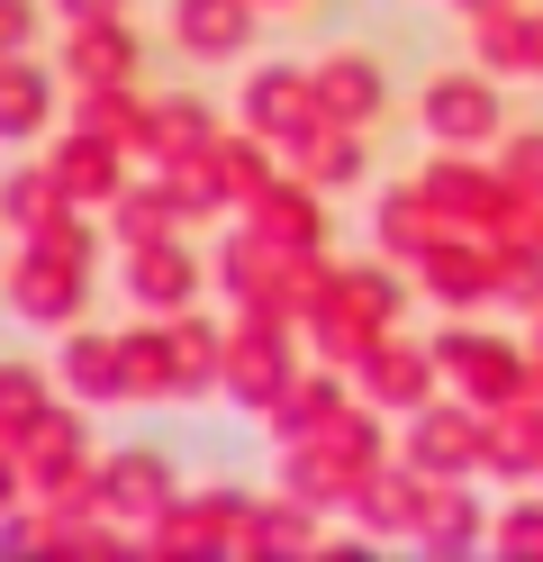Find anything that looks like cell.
<instances>
[{"label":"cell","instance_id":"cell-9","mask_svg":"<svg viewBox=\"0 0 543 562\" xmlns=\"http://www.w3.org/2000/svg\"><path fill=\"white\" fill-rule=\"evenodd\" d=\"M245 517H253V490H236V481L181 490V499L136 536V553H145V562H208V553H236Z\"/></svg>","mask_w":543,"mask_h":562},{"label":"cell","instance_id":"cell-35","mask_svg":"<svg viewBox=\"0 0 543 562\" xmlns=\"http://www.w3.org/2000/svg\"><path fill=\"white\" fill-rule=\"evenodd\" d=\"M55 218H72V200H64V182L46 172V155L0 172V227H10V236H46Z\"/></svg>","mask_w":543,"mask_h":562},{"label":"cell","instance_id":"cell-37","mask_svg":"<svg viewBox=\"0 0 543 562\" xmlns=\"http://www.w3.org/2000/svg\"><path fill=\"white\" fill-rule=\"evenodd\" d=\"M344 391H353V381H344L336 363H299V372H290V391H281V400L263 408V427H272V445H290V436H308V427H317V417L336 408Z\"/></svg>","mask_w":543,"mask_h":562},{"label":"cell","instance_id":"cell-22","mask_svg":"<svg viewBox=\"0 0 543 562\" xmlns=\"http://www.w3.org/2000/svg\"><path fill=\"white\" fill-rule=\"evenodd\" d=\"M217 119L200 91H145V136H136V164L145 172H172V164H200L217 146Z\"/></svg>","mask_w":543,"mask_h":562},{"label":"cell","instance_id":"cell-13","mask_svg":"<svg viewBox=\"0 0 543 562\" xmlns=\"http://www.w3.org/2000/svg\"><path fill=\"white\" fill-rule=\"evenodd\" d=\"M489 255H498L489 236L444 227V236H434L426 255L408 263V291H417V300H434L444 318H480V308H489Z\"/></svg>","mask_w":543,"mask_h":562},{"label":"cell","instance_id":"cell-25","mask_svg":"<svg viewBox=\"0 0 543 562\" xmlns=\"http://www.w3.org/2000/svg\"><path fill=\"white\" fill-rule=\"evenodd\" d=\"M64 119V74L36 55H0V146H46Z\"/></svg>","mask_w":543,"mask_h":562},{"label":"cell","instance_id":"cell-46","mask_svg":"<svg viewBox=\"0 0 543 562\" xmlns=\"http://www.w3.org/2000/svg\"><path fill=\"white\" fill-rule=\"evenodd\" d=\"M46 10H55V19H118L127 0H46Z\"/></svg>","mask_w":543,"mask_h":562},{"label":"cell","instance_id":"cell-42","mask_svg":"<svg viewBox=\"0 0 543 562\" xmlns=\"http://www.w3.org/2000/svg\"><path fill=\"white\" fill-rule=\"evenodd\" d=\"M489 164L507 172V191H517V200L534 209V227H543V127H507Z\"/></svg>","mask_w":543,"mask_h":562},{"label":"cell","instance_id":"cell-23","mask_svg":"<svg viewBox=\"0 0 543 562\" xmlns=\"http://www.w3.org/2000/svg\"><path fill=\"white\" fill-rule=\"evenodd\" d=\"M480 472H489V481H507V490L543 481V372H525V391L489 408V436H480Z\"/></svg>","mask_w":543,"mask_h":562},{"label":"cell","instance_id":"cell-19","mask_svg":"<svg viewBox=\"0 0 543 562\" xmlns=\"http://www.w3.org/2000/svg\"><path fill=\"white\" fill-rule=\"evenodd\" d=\"M163 37L181 64H245L253 37H263V10L253 0H172Z\"/></svg>","mask_w":543,"mask_h":562},{"label":"cell","instance_id":"cell-30","mask_svg":"<svg viewBox=\"0 0 543 562\" xmlns=\"http://www.w3.org/2000/svg\"><path fill=\"white\" fill-rule=\"evenodd\" d=\"M444 236V218H434V200L417 191V172H398V182H381V200H372V255H389L398 272H408L426 245Z\"/></svg>","mask_w":543,"mask_h":562},{"label":"cell","instance_id":"cell-8","mask_svg":"<svg viewBox=\"0 0 543 562\" xmlns=\"http://www.w3.org/2000/svg\"><path fill=\"white\" fill-rule=\"evenodd\" d=\"M426 345H434V372H444V391H453V400H471V408L517 400V391H525V372H534V355H525L517 336L471 327V318H444Z\"/></svg>","mask_w":543,"mask_h":562},{"label":"cell","instance_id":"cell-38","mask_svg":"<svg viewBox=\"0 0 543 562\" xmlns=\"http://www.w3.org/2000/svg\"><path fill=\"white\" fill-rule=\"evenodd\" d=\"M118 372H127V408H172V345H163V318L118 327Z\"/></svg>","mask_w":543,"mask_h":562},{"label":"cell","instance_id":"cell-29","mask_svg":"<svg viewBox=\"0 0 543 562\" xmlns=\"http://www.w3.org/2000/svg\"><path fill=\"white\" fill-rule=\"evenodd\" d=\"M163 345H172V400H217V372H227V327H217L200 300L163 318Z\"/></svg>","mask_w":543,"mask_h":562},{"label":"cell","instance_id":"cell-1","mask_svg":"<svg viewBox=\"0 0 543 562\" xmlns=\"http://www.w3.org/2000/svg\"><path fill=\"white\" fill-rule=\"evenodd\" d=\"M408 318V272H398L389 255H353L326 272V291L308 300V318H299V345H308V363H336L353 372L372 345Z\"/></svg>","mask_w":543,"mask_h":562},{"label":"cell","instance_id":"cell-43","mask_svg":"<svg viewBox=\"0 0 543 562\" xmlns=\"http://www.w3.org/2000/svg\"><path fill=\"white\" fill-rule=\"evenodd\" d=\"M46 0H0V55H36L46 46Z\"/></svg>","mask_w":543,"mask_h":562},{"label":"cell","instance_id":"cell-4","mask_svg":"<svg viewBox=\"0 0 543 562\" xmlns=\"http://www.w3.org/2000/svg\"><path fill=\"white\" fill-rule=\"evenodd\" d=\"M417 191L434 200V218L462 227V236H489V245L534 236V209L507 191L498 164H480V146H434V155L417 164Z\"/></svg>","mask_w":543,"mask_h":562},{"label":"cell","instance_id":"cell-36","mask_svg":"<svg viewBox=\"0 0 543 562\" xmlns=\"http://www.w3.org/2000/svg\"><path fill=\"white\" fill-rule=\"evenodd\" d=\"M462 55L480 64L498 82H525V0H507V10H471L462 19Z\"/></svg>","mask_w":543,"mask_h":562},{"label":"cell","instance_id":"cell-21","mask_svg":"<svg viewBox=\"0 0 543 562\" xmlns=\"http://www.w3.org/2000/svg\"><path fill=\"white\" fill-rule=\"evenodd\" d=\"M281 164L299 172V182H317L326 200H336V191H362V182H372V127H344V119L317 110V119L281 146Z\"/></svg>","mask_w":543,"mask_h":562},{"label":"cell","instance_id":"cell-20","mask_svg":"<svg viewBox=\"0 0 543 562\" xmlns=\"http://www.w3.org/2000/svg\"><path fill=\"white\" fill-rule=\"evenodd\" d=\"M417 508H426V481L398 463V453H381V463L344 490L336 517H353V536H372V544H417Z\"/></svg>","mask_w":543,"mask_h":562},{"label":"cell","instance_id":"cell-45","mask_svg":"<svg viewBox=\"0 0 543 562\" xmlns=\"http://www.w3.org/2000/svg\"><path fill=\"white\" fill-rule=\"evenodd\" d=\"M525 82H543V0H525Z\"/></svg>","mask_w":543,"mask_h":562},{"label":"cell","instance_id":"cell-15","mask_svg":"<svg viewBox=\"0 0 543 562\" xmlns=\"http://www.w3.org/2000/svg\"><path fill=\"white\" fill-rule=\"evenodd\" d=\"M200 245L191 236H155V245H118V291L145 308V318H172V308H191L200 300Z\"/></svg>","mask_w":543,"mask_h":562},{"label":"cell","instance_id":"cell-41","mask_svg":"<svg viewBox=\"0 0 543 562\" xmlns=\"http://www.w3.org/2000/svg\"><path fill=\"white\" fill-rule=\"evenodd\" d=\"M55 400V372L46 363H27V355H0V436H19L36 408Z\"/></svg>","mask_w":543,"mask_h":562},{"label":"cell","instance_id":"cell-28","mask_svg":"<svg viewBox=\"0 0 543 562\" xmlns=\"http://www.w3.org/2000/svg\"><path fill=\"white\" fill-rule=\"evenodd\" d=\"M236 218H245V227H263L272 245H326V191H317V182H299V172L281 164L272 182L236 209Z\"/></svg>","mask_w":543,"mask_h":562},{"label":"cell","instance_id":"cell-26","mask_svg":"<svg viewBox=\"0 0 543 562\" xmlns=\"http://www.w3.org/2000/svg\"><path fill=\"white\" fill-rule=\"evenodd\" d=\"M55 391L82 400V408H127V372H118V327H64V355H55Z\"/></svg>","mask_w":543,"mask_h":562},{"label":"cell","instance_id":"cell-27","mask_svg":"<svg viewBox=\"0 0 543 562\" xmlns=\"http://www.w3.org/2000/svg\"><path fill=\"white\" fill-rule=\"evenodd\" d=\"M417 553L434 562H462V553H489V508L471 481H426V508H417Z\"/></svg>","mask_w":543,"mask_h":562},{"label":"cell","instance_id":"cell-47","mask_svg":"<svg viewBox=\"0 0 543 562\" xmlns=\"http://www.w3.org/2000/svg\"><path fill=\"white\" fill-rule=\"evenodd\" d=\"M525 355H534V372H543V308H534V336H525Z\"/></svg>","mask_w":543,"mask_h":562},{"label":"cell","instance_id":"cell-44","mask_svg":"<svg viewBox=\"0 0 543 562\" xmlns=\"http://www.w3.org/2000/svg\"><path fill=\"white\" fill-rule=\"evenodd\" d=\"M19 499H27V481H19V445H10V436H0V517H10Z\"/></svg>","mask_w":543,"mask_h":562},{"label":"cell","instance_id":"cell-16","mask_svg":"<svg viewBox=\"0 0 543 562\" xmlns=\"http://www.w3.org/2000/svg\"><path fill=\"white\" fill-rule=\"evenodd\" d=\"M46 172L64 182L72 209H91V218H100V209L136 182V155L109 146V136H91V127H64V119H55V136H46Z\"/></svg>","mask_w":543,"mask_h":562},{"label":"cell","instance_id":"cell-49","mask_svg":"<svg viewBox=\"0 0 543 562\" xmlns=\"http://www.w3.org/2000/svg\"><path fill=\"white\" fill-rule=\"evenodd\" d=\"M253 10H308V0H253Z\"/></svg>","mask_w":543,"mask_h":562},{"label":"cell","instance_id":"cell-34","mask_svg":"<svg viewBox=\"0 0 543 562\" xmlns=\"http://www.w3.org/2000/svg\"><path fill=\"white\" fill-rule=\"evenodd\" d=\"M64 127H91V136H109V146L136 155V136H145V91H136V82H82V91H64Z\"/></svg>","mask_w":543,"mask_h":562},{"label":"cell","instance_id":"cell-50","mask_svg":"<svg viewBox=\"0 0 543 562\" xmlns=\"http://www.w3.org/2000/svg\"><path fill=\"white\" fill-rule=\"evenodd\" d=\"M0 263H10V227H0Z\"/></svg>","mask_w":543,"mask_h":562},{"label":"cell","instance_id":"cell-31","mask_svg":"<svg viewBox=\"0 0 543 562\" xmlns=\"http://www.w3.org/2000/svg\"><path fill=\"white\" fill-rule=\"evenodd\" d=\"M317 517H326L317 499H299V490H272V499H253L236 553H245V562H263V553H317V536H326Z\"/></svg>","mask_w":543,"mask_h":562},{"label":"cell","instance_id":"cell-17","mask_svg":"<svg viewBox=\"0 0 543 562\" xmlns=\"http://www.w3.org/2000/svg\"><path fill=\"white\" fill-rule=\"evenodd\" d=\"M308 82H317V110L326 119H344V127H381L398 110V91H389V64L372 46H326L308 64Z\"/></svg>","mask_w":543,"mask_h":562},{"label":"cell","instance_id":"cell-24","mask_svg":"<svg viewBox=\"0 0 543 562\" xmlns=\"http://www.w3.org/2000/svg\"><path fill=\"white\" fill-rule=\"evenodd\" d=\"M308 119H317V82H308V64H253V74L236 82V127L272 136V146H290Z\"/></svg>","mask_w":543,"mask_h":562},{"label":"cell","instance_id":"cell-40","mask_svg":"<svg viewBox=\"0 0 543 562\" xmlns=\"http://www.w3.org/2000/svg\"><path fill=\"white\" fill-rule=\"evenodd\" d=\"M489 553L498 562H543V481H525L507 508H489Z\"/></svg>","mask_w":543,"mask_h":562},{"label":"cell","instance_id":"cell-18","mask_svg":"<svg viewBox=\"0 0 543 562\" xmlns=\"http://www.w3.org/2000/svg\"><path fill=\"white\" fill-rule=\"evenodd\" d=\"M55 74L64 91H82V82H145V37H136V19H64V46H55Z\"/></svg>","mask_w":543,"mask_h":562},{"label":"cell","instance_id":"cell-32","mask_svg":"<svg viewBox=\"0 0 543 562\" xmlns=\"http://www.w3.org/2000/svg\"><path fill=\"white\" fill-rule=\"evenodd\" d=\"M100 227L118 236V245H155V236H191V218H181V200H172V182L163 172H136V182L100 209Z\"/></svg>","mask_w":543,"mask_h":562},{"label":"cell","instance_id":"cell-33","mask_svg":"<svg viewBox=\"0 0 543 562\" xmlns=\"http://www.w3.org/2000/svg\"><path fill=\"white\" fill-rule=\"evenodd\" d=\"M281 172V146L272 136H253V127H217V146H208V182H217V200L227 209H245L253 191H263Z\"/></svg>","mask_w":543,"mask_h":562},{"label":"cell","instance_id":"cell-2","mask_svg":"<svg viewBox=\"0 0 543 562\" xmlns=\"http://www.w3.org/2000/svg\"><path fill=\"white\" fill-rule=\"evenodd\" d=\"M326 272H336V255H326V245H272L263 227H245V218L217 236V255H208L217 300L263 308V318H290V327L308 318V300L326 291Z\"/></svg>","mask_w":543,"mask_h":562},{"label":"cell","instance_id":"cell-3","mask_svg":"<svg viewBox=\"0 0 543 562\" xmlns=\"http://www.w3.org/2000/svg\"><path fill=\"white\" fill-rule=\"evenodd\" d=\"M381 453H389V417H381L372 400H353V391H344L308 436H290V445H281V490H299V499H317L326 517H336V508H344V490L372 472Z\"/></svg>","mask_w":543,"mask_h":562},{"label":"cell","instance_id":"cell-51","mask_svg":"<svg viewBox=\"0 0 543 562\" xmlns=\"http://www.w3.org/2000/svg\"><path fill=\"white\" fill-rule=\"evenodd\" d=\"M534 236H543V227H534Z\"/></svg>","mask_w":543,"mask_h":562},{"label":"cell","instance_id":"cell-5","mask_svg":"<svg viewBox=\"0 0 543 562\" xmlns=\"http://www.w3.org/2000/svg\"><path fill=\"white\" fill-rule=\"evenodd\" d=\"M91 291H100V263L82 255H55L36 236H10V263H0V308L36 336H64L91 318Z\"/></svg>","mask_w":543,"mask_h":562},{"label":"cell","instance_id":"cell-48","mask_svg":"<svg viewBox=\"0 0 543 562\" xmlns=\"http://www.w3.org/2000/svg\"><path fill=\"white\" fill-rule=\"evenodd\" d=\"M453 10H462V19H471V10H507V0H453Z\"/></svg>","mask_w":543,"mask_h":562},{"label":"cell","instance_id":"cell-39","mask_svg":"<svg viewBox=\"0 0 543 562\" xmlns=\"http://www.w3.org/2000/svg\"><path fill=\"white\" fill-rule=\"evenodd\" d=\"M489 308H517V318L543 308V236H507L489 255Z\"/></svg>","mask_w":543,"mask_h":562},{"label":"cell","instance_id":"cell-7","mask_svg":"<svg viewBox=\"0 0 543 562\" xmlns=\"http://www.w3.org/2000/svg\"><path fill=\"white\" fill-rule=\"evenodd\" d=\"M308 363V345L290 318H263V308H236L227 318V372H217V400L245 408V417H263L281 391H290V372Z\"/></svg>","mask_w":543,"mask_h":562},{"label":"cell","instance_id":"cell-14","mask_svg":"<svg viewBox=\"0 0 543 562\" xmlns=\"http://www.w3.org/2000/svg\"><path fill=\"white\" fill-rule=\"evenodd\" d=\"M344 381H353V400H372L381 417H408V408H426L434 391H444V372H434V345H426V336H398V327H389V336H381Z\"/></svg>","mask_w":543,"mask_h":562},{"label":"cell","instance_id":"cell-12","mask_svg":"<svg viewBox=\"0 0 543 562\" xmlns=\"http://www.w3.org/2000/svg\"><path fill=\"white\" fill-rule=\"evenodd\" d=\"M172 499H181V472H172L163 445H118V453L91 463V508L118 526V536H145Z\"/></svg>","mask_w":543,"mask_h":562},{"label":"cell","instance_id":"cell-11","mask_svg":"<svg viewBox=\"0 0 543 562\" xmlns=\"http://www.w3.org/2000/svg\"><path fill=\"white\" fill-rule=\"evenodd\" d=\"M417 127L426 146H498L507 136V82L480 64H444L417 82Z\"/></svg>","mask_w":543,"mask_h":562},{"label":"cell","instance_id":"cell-10","mask_svg":"<svg viewBox=\"0 0 543 562\" xmlns=\"http://www.w3.org/2000/svg\"><path fill=\"white\" fill-rule=\"evenodd\" d=\"M480 436H489V408L434 391L426 408L398 417V445H389V453H398L417 481H480Z\"/></svg>","mask_w":543,"mask_h":562},{"label":"cell","instance_id":"cell-6","mask_svg":"<svg viewBox=\"0 0 543 562\" xmlns=\"http://www.w3.org/2000/svg\"><path fill=\"white\" fill-rule=\"evenodd\" d=\"M10 445H19L27 499H46V508H91V463H100V453H91V408H82V400L55 391Z\"/></svg>","mask_w":543,"mask_h":562}]
</instances>
